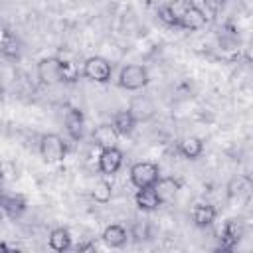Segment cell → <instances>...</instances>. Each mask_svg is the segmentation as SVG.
I'll use <instances>...</instances> for the list:
<instances>
[{
    "instance_id": "1",
    "label": "cell",
    "mask_w": 253,
    "mask_h": 253,
    "mask_svg": "<svg viewBox=\"0 0 253 253\" xmlns=\"http://www.w3.org/2000/svg\"><path fill=\"white\" fill-rule=\"evenodd\" d=\"M38 79L43 85L55 83H73L79 79V71L71 61H63L59 57H43L38 63Z\"/></svg>"
},
{
    "instance_id": "2",
    "label": "cell",
    "mask_w": 253,
    "mask_h": 253,
    "mask_svg": "<svg viewBox=\"0 0 253 253\" xmlns=\"http://www.w3.org/2000/svg\"><path fill=\"white\" fill-rule=\"evenodd\" d=\"M119 85L126 91H138L142 87L148 85V71L144 65H136V63H130V65H125L119 73Z\"/></svg>"
},
{
    "instance_id": "3",
    "label": "cell",
    "mask_w": 253,
    "mask_h": 253,
    "mask_svg": "<svg viewBox=\"0 0 253 253\" xmlns=\"http://www.w3.org/2000/svg\"><path fill=\"white\" fill-rule=\"evenodd\" d=\"M40 154L45 162L53 164V162H61L67 154V144L63 142V138L55 132L43 134L40 140Z\"/></svg>"
},
{
    "instance_id": "4",
    "label": "cell",
    "mask_w": 253,
    "mask_h": 253,
    "mask_svg": "<svg viewBox=\"0 0 253 253\" xmlns=\"http://www.w3.org/2000/svg\"><path fill=\"white\" fill-rule=\"evenodd\" d=\"M158 178H160V170H158V164L154 162H136L130 166V182L136 188L154 186Z\"/></svg>"
},
{
    "instance_id": "5",
    "label": "cell",
    "mask_w": 253,
    "mask_h": 253,
    "mask_svg": "<svg viewBox=\"0 0 253 253\" xmlns=\"http://www.w3.org/2000/svg\"><path fill=\"white\" fill-rule=\"evenodd\" d=\"M111 73H113V67H111V63H109L105 57L93 55V57L85 59V63H83V75H85L89 81L107 83V81L111 79Z\"/></svg>"
},
{
    "instance_id": "6",
    "label": "cell",
    "mask_w": 253,
    "mask_h": 253,
    "mask_svg": "<svg viewBox=\"0 0 253 253\" xmlns=\"http://www.w3.org/2000/svg\"><path fill=\"white\" fill-rule=\"evenodd\" d=\"M245 235V225L241 219L237 217H231L225 221L223 229H221V243H219V249L221 251H233L237 247V243L241 241V237Z\"/></svg>"
},
{
    "instance_id": "7",
    "label": "cell",
    "mask_w": 253,
    "mask_h": 253,
    "mask_svg": "<svg viewBox=\"0 0 253 253\" xmlns=\"http://www.w3.org/2000/svg\"><path fill=\"white\" fill-rule=\"evenodd\" d=\"M132 119L136 123H148L154 115H156V105L150 97H144V95H138V97H132L130 99V105L126 109Z\"/></svg>"
},
{
    "instance_id": "8",
    "label": "cell",
    "mask_w": 253,
    "mask_h": 253,
    "mask_svg": "<svg viewBox=\"0 0 253 253\" xmlns=\"http://www.w3.org/2000/svg\"><path fill=\"white\" fill-rule=\"evenodd\" d=\"M206 22H208V18H206L204 10H200L198 6L190 4V6L182 12V16L178 18V26H176V28L194 32V30H202V28L206 26Z\"/></svg>"
},
{
    "instance_id": "9",
    "label": "cell",
    "mask_w": 253,
    "mask_h": 253,
    "mask_svg": "<svg viewBox=\"0 0 253 253\" xmlns=\"http://www.w3.org/2000/svg\"><path fill=\"white\" fill-rule=\"evenodd\" d=\"M123 164V152L117 148V146H109V148H101V154H99V170L109 176V174H115Z\"/></svg>"
},
{
    "instance_id": "10",
    "label": "cell",
    "mask_w": 253,
    "mask_h": 253,
    "mask_svg": "<svg viewBox=\"0 0 253 253\" xmlns=\"http://www.w3.org/2000/svg\"><path fill=\"white\" fill-rule=\"evenodd\" d=\"M152 188H154V192H156L160 204H168V202H172L174 196L178 194L180 182H178L176 178H158Z\"/></svg>"
},
{
    "instance_id": "11",
    "label": "cell",
    "mask_w": 253,
    "mask_h": 253,
    "mask_svg": "<svg viewBox=\"0 0 253 253\" xmlns=\"http://www.w3.org/2000/svg\"><path fill=\"white\" fill-rule=\"evenodd\" d=\"M93 140H95V144L101 146V148L117 146L119 132L115 130V126H113L111 123H103V125L95 126V130H93Z\"/></svg>"
},
{
    "instance_id": "12",
    "label": "cell",
    "mask_w": 253,
    "mask_h": 253,
    "mask_svg": "<svg viewBox=\"0 0 253 253\" xmlns=\"http://www.w3.org/2000/svg\"><path fill=\"white\" fill-rule=\"evenodd\" d=\"M65 130L67 134L73 138V140H79L83 136V126H85V119H83V113L79 109H69L65 113Z\"/></svg>"
},
{
    "instance_id": "13",
    "label": "cell",
    "mask_w": 253,
    "mask_h": 253,
    "mask_svg": "<svg viewBox=\"0 0 253 253\" xmlns=\"http://www.w3.org/2000/svg\"><path fill=\"white\" fill-rule=\"evenodd\" d=\"M192 221L198 225V227H208V225H211L213 221H215V215H217V211H215V208L211 206V204H204V202H200V204H196L194 208H192Z\"/></svg>"
},
{
    "instance_id": "14",
    "label": "cell",
    "mask_w": 253,
    "mask_h": 253,
    "mask_svg": "<svg viewBox=\"0 0 253 253\" xmlns=\"http://www.w3.org/2000/svg\"><path fill=\"white\" fill-rule=\"evenodd\" d=\"M134 202H136V208L142 210V211H152V210H156L160 206V200H158V196H156L152 186L138 188V192L134 196Z\"/></svg>"
},
{
    "instance_id": "15",
    "label": "cell",
    "mask_w": 253,
    "mask_h": 253,
    "mask_svg": "<svg viewBox=\"0 0 253 253\" xmlns=\"http://www.w3.org/2000/svg\"><path fill=\"white\" fill-rule=\"evenodd\" d=\"M128 239V233L123 225L119 223H113V225H107L105 231H103V241L109 245V247H123Z\"/></svg>"
},
{
    "instance_id": "16",
    "label": "cell",
    "mask_w": 253,
    "mask_h": 253,
    "mask_svg": "<svg viewBox=\"0 0 253 253\" xmlns=\"http://www.w3.org/2000/svg\"><path fill=\"white\" fill-rule=\"evenodd\" d=\"M26 210V200L22 196H4L0 198V213L18 217Z\"/></svg>"
},
{
    "instance_id": "17",
    "label": "cell",
    "mask_w": 253,
    "mask_h": 253,
    "mask_svg": "<svg viewBox=\"0 0 253 253\" xmlns=\"http://www.w3.org/2000/svg\"><path fill=\"white\" fill-rule=\"evenodd\" d=\"M0 53H2L6 59H18V57H20V42H18V38H16L10 30H4V34H2V40H0Z\"/></svg>"
},
{
    "instance_id": "18",
    "label": "cell",
    "mask_w": 253,
    "mask_h": 253,
    "mask_svg": "<svg viewBox=\"0 0 253 253\" xmlns=\"http://www.w3.org/2000/svg\"><path fill=\"white\" fill-rule=\"evenodd\" d=\"M111 125L115 126V130L119 132V136H126V134H130V132L134 130L136 121L132 119V115H130L128 111H119V113L113 115Z\"/></svg>"
},
{
    "instance_id": "19",
    "label": "cell",
    "mask_w": 253,
    "mask_h": 253,
    "mask_svg": "<svg viewBox=\"0 0 253 253\" xmlns=\"http://www.w3.org/2000/svg\"><path fill=\"white\" fill-rule=\"evenodd\" d=\"M178 150L184 158H190V160H196L202 152H204V142L198 138V136H186L180 144H178Z\"/></svg>"
},
{
    "instance_id": "20",
    "label": "cell",
    "mask_w": 253,
    "mask_h": 253,
    "mask_svg": "<svg viewBox=\"0 0 253 253\" xmlns=\"http://www.w3.org/2000/svg\"><path fill=\"white\" fill-rule=\"evenodd\" d=\"M49 247L53 251H67L71 247V233L65 227H55L49 233Z\"/></svg>"
},
{
    "instance_id": "21",
    "label": "cell",
    "mask_w": 253,
    "mask_h": 253,
    "mask_svg": "<svg viewBox=\"0 0 253 253\" xmlns=\"http://www.w3.org/2000/svg\"><path fill=\"white\" fill-rule=\"evenodd\" d=\"M91 196H93L95 202L107 204V202L111 200V196H113V186H111V182H107V180H97L95 186H93V190H91Z\"/></svg>"
},
{
    "instance_id": "22",
    "label": "cell",
    "mask_w": 253,
    "mask_h": 253,
    "mask_svg": "<svg viewBox=\"0 0 253 253\" xmlns=\"http://www.w3.org/2000/svg\"><path fill=\"white\" fill-rule=\"evenodd\" d=\"M158 18L164 22V24H168V26H174L176 28V18L172 16V12L168 10V6H162L160 10H158Z\"/></svg>"
},
{
    "instance_id": "23",
    "label": "cell",
    "mask_w": 253,
    "mask_h": 253,
    "mask_svg": "<svg viewBox=\"0 0 253 253\" xmlns=\"http://www.w3.org/2000/svg\"><path fill=\"white\" fill-rule=\"evenodd\" d=\"M223 4H225V0H204L206 10H210L211 14H217L223 8Z\"/></svg>"
},
{
    "instance_id": "24",
    "label": "cell",
    "mask_w": 253,
    "mask_h": 253,
    "mask_svg": "<svg viewBox=\"0 0 253 253\" xmlns=\"http://www.w3.org/2000/svg\"><path fill=\"white\" fill-rule=\"evenodd\" d=\"M95 249V245H91V243H85V245H77V251H93Z\"/></svg>"
}]
</instances>
